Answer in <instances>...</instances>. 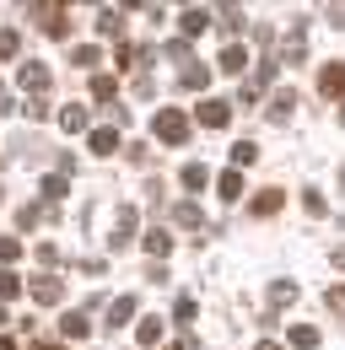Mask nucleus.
I'll return each mask as SVG.
<instances>
[{"instance_id": "6", "label": "nucleus", "mask_w": 345, "mask_h": 350, "mask_svg": "<svg viewBox=\"0 0 345 350\" xmlns=\"http://www.w3.org/2000/svg\"><path fill=\"white\" fill-rule=\"evenodd\" d=\"M178 27H183V44H189L194 33L211 27V11H205V5H189V11H178Z\"/></svg>"}, {"instance_id": "24", "label": "nucleus", "mask_w": 345, "mask_h": 350, "mask_svg": "<svg viewBox=\"0 0 345 350\" xmlns=\"http://www.w3.org/2000/svg\"><path fill=\"white\" fill-rule=\"evenodd\" d=\"M216 194H221V200H238V194H243V173H232V167H227V173L216 178Z\"/></svg>"}, {"instance_id": "20", "label": "nucleus", "mask_w": 345, "mask_h": 350, "mask_svg": "<svg viewBox=\"0 0 345 350\" xmlns=\"http://www.w3.org/2000/svg\"><path fill=\"white\" fill-rule=\"evenodd\" d=\"M183 189H194V194H200V189H205V183H211V167H205V162H189V167H183Z\"/></svg>"}, {"instance_id": "4", "label": "nucleus", "mask_w": 345, "mask_h": 350, "mask_svg": "<svg viewBox=\"0 0 345 350\" xmlns=\"http://www.w3.org/2000/svg\"><path fill=\"white\" fill-rule=\"evenodd\" d=\"M27 291H33V302H38V307H54L60 297H65V280H60V275H43V280H33Z\"/></svg>"}, {"instance_id": "33", "label": "nucleus", "mask_w": 345, "mask_h": 350, "mask_svg": "<svg viewBox=\"0 0 345 350\" xmlns=\"http://www.w3.org/2000/svg\"><path fill=\"white\" fill-rule=\"evenodd\" d=\"M16 49H22V38H16V33H11V27H0V59H11V54H16Z\"/></svg>"}, {"instance_id": "3", "label": "nucleus", "mask_w": 345, "mask_h": 350, "mask_svg": "<svg viewBox=\"0 0 345 350\" xmlns=\"http://www.w3.org/2000/svg\"><path fill=\"white\" fill-rule=\"evenodd\" d=\"M194 124H205V130H227V124H232V108H227L221 97H205V103L194 108Z\"/></svg>"}, {"instance_id": "8", "label": "nucleus", "mask_w": 345, "mask_h": 350, "mask_svg": "<svg viewBox=\"0 0 345 350\" xmlns=\"http://www.w3.org/2000/svg\"><path fill=\"white\" fill-rule=\"evenodd\" d=\"M135 205H125V211H119V226H114V237H108V248H129V237H135Z\"/></svg>"}, {"instance_id": "2", "label": "nucleus", "mask_w": 345, "mask_h": 350, "mask_svg": "<svg viewBox=\"0 0 345 350\" xmlns=\"http://www.w3.org/2000/svg\"><path fill=\"white\" fill-rule=\"evenodd\" d=\"M33 22H43V33L65 38L71 33V5H33Z\"/></svg>"}, {"instance_id": "18", "label": "nucleus", "mask_w": 345, "mask_h": 350, "mask_svg": "<svg viewBox=\"0 0 345 350\" xmlns=\"http://www.w3.org/2000/svg\"><path fill=\"white\" fill-rule=\"evenodd\" d=\"M97 33H103V38H119V33H125V16H119L114 5H103V11H97Z\"/></svg>"}, {"instance_id": "14", "label": "nucleus", "mask_w": 345, "mask_h": 350, "mask_svg": "<svg viewBox=\"0 0 345 350\" xmlns=\"http://www.w3.org/2000/svg\"><path fill=\"white\" fill-rule=\"evenodd\" d=\"M129 318H135V297H114L108 302V329H125Z\"/></svg>"}, {"instance_id": "29", "label": "nucleus", "mask_w": 345, "mask_h": 350, "mask_svg": "<svg viewBox=\"0 0 345 350\" xmlns=\"http://www.w3.org/2000/svg\"><path fill=\"white\" fill-rule=\"evenodd\" d=\"M38 189H43V200H49V205H60V200H65V189H71V183H65V178H43Z\"/></svg>"}, {"instance_id": "17", "label": "nucleus", "mask_w": 345, "mask_h": 350, "mask_svg": "<svg viewBox=\"0 0 345 350\" xmlns=\"http://www.w3.org/2000/svg\"><path fill=\"white\" fill-rule=\"evenodd\" d=\"M60 130H86V103H65V108H60Z\"/></svg>"}, {"instance_id": "13", "label": "nucleus", "mask_w": 345, "mask_h": 350, "mask_svg": "<svg viewBox=\"0 0 345 350\" xmlns=\"http://www.w3.org/2000/svg\"><path fill=\"white\" fill-rule=\"evenodd\" d=\"M162 334H168V329H162V318H140V323H135V340H140L146 350L162 345Z\"/></svg>"}, {"instance_id": "11", "label": "nucleus", "mask_w": 345, "mask_h": 350, "mask_svg": "<svg viewBox=\"0 0 345 350\" xmlns=\"http://www.w3.org/2000/svg\"><path fill=\"white\" fill-rule=\"evenodd\" d=\"M86 151H92V157H114V151H119V130H92Z\"/></svg>"}, {"instance_id": "10", "label": "nucleus", "mask_w": 345, "mask_h": 350, "mask_svg": "<svg viewBox=\"0 0 345 350\" xmlns=\"http://www.w3.org/2000/svg\"><path fill=\"white\" fill-rule=\"evenodd\" d=\"M216 65H221L227 76H243V65H248V49H243V44H227V49H221V59H216Z\"/></svg>"}, {"instance_id": "40", "label": "nucleus", "mask_w": 345, "mask_h": 350, "mask_svg": "<svg viewBox=\"0 0 345 350\" xmlns=\"http://www.w3.org/2000/svg\"><path fill=\"white\" fill-rule=\"evenodd\" d=\"M33 350H60V345H33Z\"/></svg>"}, {"instance_id": "15", "label": "nucleus", "mask_w": 345, "mask_h": 350, "mask_svg": "<svg viewBox=\"0 0 345 350\" xmlns=\"http://www.w3.org/2000/svg\"><path fill=\"white\" fill-rule=\"evenodd\" d=\"M281 205H286V194H281V189H259V194H254V216H275Z\"/></svg>"}, {"instance_id": "25", "label": "nucleus", "mask_w": 345, "mask_h": 350, "mask_svg": "<svg viewBox=\"0 0 345 350\" xmlns=\"http://www.w3.org/2000/svg\"><path fill=\"white\" fill-rule=\"evenodd\" d=\"M286 340H292L297 350H313V345H318V329H313V323H292V334H286Z\"/></svg>"}, {"instance_id": "7", "label": "nucleus", "mask_w": 345, "mask_h": 350, "mask_svg": "<svg viewBox=\"0 0 345 350\" xmlns=\"http://www.w3.org/2000/svg\"><path fill=\"white\" fill-rule=\"evenodd\" d=\"M16 81L27 92H49V65H38V59H27L22 70H16Z\"/></svg>"}, {"instance_id": "12", "label": "nucleus", "mask_w": 345, "mask_h": 350, "mask_svg": "<svg viewBox=\"0 0 345 350\" xmlns=\"http://www.w3.org/2000/svg\"><path fill=\"white\" fill-rule=\"evenodd\" d=\"M216 27H221L227 38H238V33H243V5H221V11H216Z\"/></svg>"}, {"instance_id": "16", "label": "nucleus", "mask_w": 345, "mask_h": 350, "mask_svg": "<svg viewBox=\"0 0 345 350\" xmlns=\"http://www.w3.org/2000/svg\"><path fill=\"white\" fill-rule=\"evenodd\" d=\"M60 329H65V340H86V334H92V318H86V312H65Z\"/></svg>"}, {"instance_id": "9", "label": "nucleus", "mask_w": 345, "mask_h": 350, "mask_svg": "<svg viewBox=\"0 0 345 350\" xmlns=\"http://www.w3.org/2000/svg\"><path fill=\"white\" fill-rule=\"evenodd\" d=\"M140 243H146V254H151V259H157V264H162V259H168V254H172V232H168V226H157V232H146Z\"/></svg>"}, {"instance_id": "36", "label": "nucleus", "mask_w": 345, "mask_h": 350, "mask_svg": "<svg viewBox=\"0 0 345 350\" xmlns=\"http://www.w3.org/2000/svg\"><path fill=\"white\" fill-rule=\"evenodd\" d=\"M11 108H16V97H11V92H0V113H11Z\"/></svg>"}, {"instance_id": "37", "label": "nucleus", "mask_w": 345, "mask_h": 350, "mask_svg": "<svg viewBox=\"0 0 345 350\" xmlns=\"http://www.w3.org/2000/svg\"><path fill=\"white\" fill-rule=\"evenodd\" d=\"M335 269H345V243H340V248H335Z\"/></svg>"}, {"instance_id": "5", "label": "nucleus", "mask_w": 345, "mask_h": 350, "mask_svg": "<svg viewBox=\"0 0 345 350\" xmlns=\"http://www.w3.org/2000/svg\"><path fill=\"white\" fill-rule=\"evenodd\" d=\"M318 92L335 97V103H345V65H324V70H318Z\"/></svg>"}, {"instance_id": "30", "label": "nucleus", "mask_w": 345, "mask_h": 350, "mask_svg": "<svg viewBox=\"0 0 345 350\" xmlns=\"http://www.w3.org/2000/svg\"><path fill=\"white\" fill-rule=\"evenodd\" d=\"M11 297H22V280L11 269H0V302H11Z\"/></svg>"}, {"instance_id": "38", "label": "nucleus", "mask_w": 345, "mask_h": 350, "mask_svg": "<svg viewBox=\"0 0 345 350\" xmlns=\"http://www.w3.org/2000/svg\"><path fill=\"white\" fill-rule=\"evenodd\" d=\"M254 350H281V345H275V340H259V345Z\"/></svg>"}, {"instance_id": "28", "label": "nucleus", "mask_w": 345, "mask_h": 350, "mask_svg": "<svg viewBox=\"0 0 345 350\" xmlns=\"http://www.w3.org/2000/svg\"><path fill=\"white\" fill-rule=\"evenodd\" d=\"M92 97H97V103H114V97H119V81H114V76H92Z\"/></svg>"}, {"instance_id": "35", "label": "nucleus", "mask_w": 345, "mask_h": 350, "mask_svg": "<svg viewBox=\"0 0 345 350\" xmlns=\"http://www.w3.org/2000/svg\"><path fill=\"white\" fill-rule=\"evenodd\" d=\"M168 59H178V65H183V59H189V44H183V38H172V44H168Z\"/></svg>"}, {"instance_id": "22", "label": "nucleus", "mask_w": 345, "mask_h": 350, "mask_svg": "<svg viewBox=\"0 0 345 350\" xmlns=\"http://www.w3.org/2000/svg\"><path fill=\"white\" fill-rule=\"evenodd\" d=\"M168 221H178V226H205L200 205H189V200H183V205H172V211H168Z\"/></svg>"}, {"instance_id": "32", "label": "nucleus", "mask_w": 345, "mask_h": 350, "mask_svg": "<svg viewBox=\"0 0 345 350\" xmlns=\"http://www.w3.org/2000/svg\"><path fill=\"white\" fill-rule=\"evenodd\" d=\"M302 205H307V216H324V211H329V205H324V194H318V189H302Z\"/></svg>"}, {"instance_id": "42", "label": "nucleus", "mask_w": 345, "mask_h": 350, "mask_svg": "<svg viewBox=\"0 0 345 350\" xmlns=\"http://www.w3.org/2000/svg\"><path fill=\"white\" fill-rule=\"evenodd\" d=\"M168 350H183V345H168Z\"/></svg>"}, {"instance_id": "27", "label": "nucleus", "mask_w": 345, "mask_h": 350, "mask_svg": "<svg viewBox=\"0 0 345 350\" xmlns=\"http://www.w3.org/2000/svg\"><path fill=\"white\" fill-rule=\"evenodd\" d=\"M254 157H259V146H254V140H238V146H232V173H243V167H248Z\"/></svg>"}, {"instance_id": "34", "label": "nucleus", "mask_w": 345, "mask_h": 350, "mask_svg": "<svg viewBox=\"0 0 345 350\" xmlns=\"http://www.w3.org/2000/svg\"><path fill=\"white\" fill-rule=\"evenodd\" d=\"M16 254H22V243H16V237H0V264H11Z\"/></svg>"}, {"instance_id": "26", "label": "nucleus", "mask_w": 345, "mask_h": 350, "mask_svg": "<svg viewBox=\"0 0 345 350\" xmlns=\"http://www.w3.org/2000/svg\"><path fill=\"white\" fill-rule=\"evenodd\" d=\"M178 81H183L189 92H200V87H211V70H205V65H183V76H178Z\"/></svg>"}, {"instance_id": "19", "label": "nucleus", "mask_w": 345, "mask_h": 350, "mask_svg": "<svg viewBox=\"0 0 345 350\" xmlns=\"http://www.w3.org/2000/svg\"><path fill=\"white\" fill-rule=\"evenodd\" d=\"M97 59H103V49H97V44H76V49H71V65H76V70H97Z\"/></svg>"}, {"instance_id": "23", "label": "nucleus", "mask_w": 345, "mask_h": 350, "mask_svg": "<svg viewBox=\"0 0 345 350\" xmlns=\"http://www.w3.org/2000/svg\"><path fill=\"white\" fill-rule=\"evenodd\" d=\"M270 302L292 307V302H297V280H270Z\"/></svg>"}, {"instance_id": "31", "label": "nucleus", "mask_w": 345, "mask_h": 350, "mask_svg": "<svg viewBox=\"0 0 345 350\" xmlns=\"http://www.w3.org/2000/svg\"><path fill=\"white\" fill-rule=\"evenodd\" d=\"M172 318H178V323H194V318H200V307H194V297H178V307H172Z\"/></svg>"}, {"instance_id": "1", "label": "nucleus", "mask_w": 345, "mask_h": 350, "mask_svg": "<svg viewBox=\"0 0 345 350\" xmlns=\"http://www.w3.org/2000/svg\"><path fill=\"white\" fill-rule=\"evenodd\" d=\"M151 135L168 140V146H183V140H189V119H183L178 108H162V113L151 119Z\"/></svg>"}, {"instance_id": "21", "label": "nucleus", "mask_w": 345, "mask_h": 350, "mask_svg": "<svg viewBox=\"0 0 345 350\" xmlns=\"http://www.w3.org/2000/svg\"><path fill=\"white\" fill-rule=\"evenodd\" d=\"M292 108H297V92H275V103H270V119H275V124H286V119H292Z\"/></svg>"}, {"instance_id": "39", "label": "nucleus", "mask_w": 345, "mask_h": 350, "mask_svg": "<svg viewBox=\"0 0 345 350\" xmlns=\"http://www.w3.org/2000/svg\"><path fill=\"white\" fill-rule=\"evenodd\" d=\"M0 350H16V340H5V334H0Z\"/></svg>"}, {"instance_id": "41", "label": "nucleus", "mask_w": 345, "mask_h": 350, "mask_svg": "<svg viewBox=\"0 0 345 350\" xmlns=\"http://www.w3.org/2000/svg\"><path fill=\"white\" fill-rule=\"evenodd\" d=\"M0 323H5V307H0Z\"/></svg>"}]
</instances>
